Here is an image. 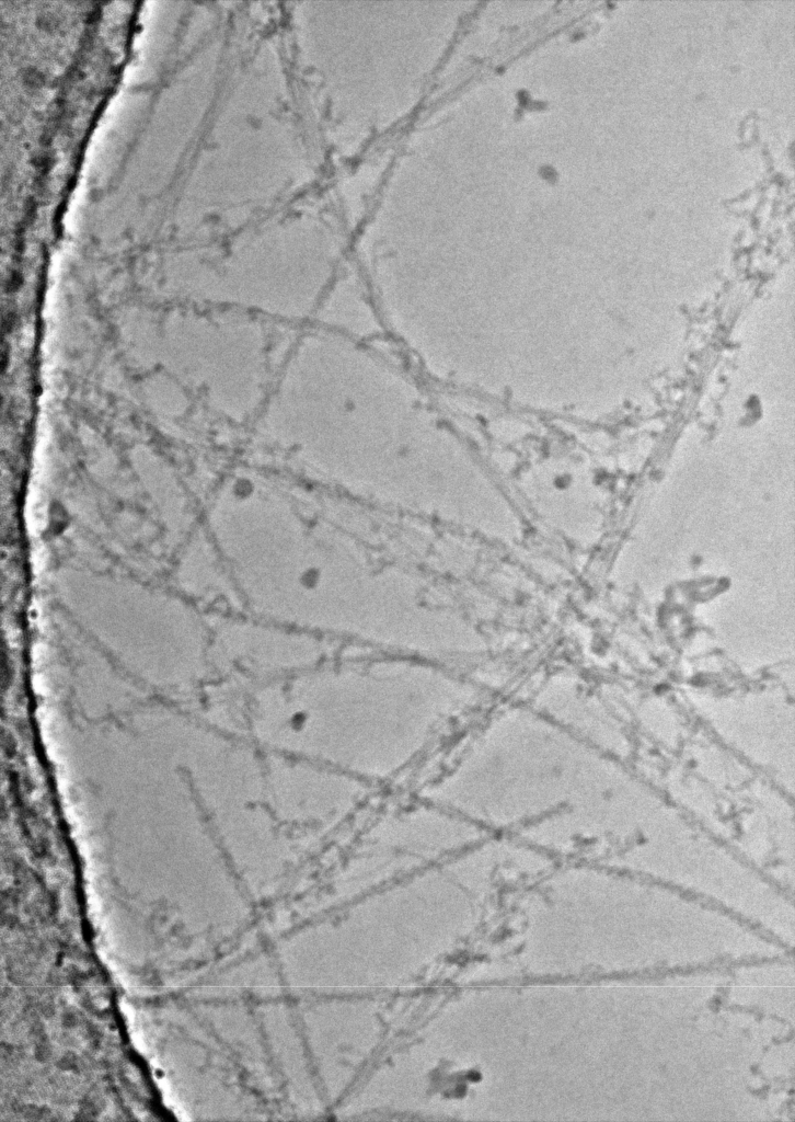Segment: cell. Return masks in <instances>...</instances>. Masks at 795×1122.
Returning a JSON list of instances; mask_svg holds the SVG:
<instances>
[{"mask_svg":"<svg viewBox=\"0 0 795 1122\" xmlns=\"http://www.w3.org/2000/svg\"><path fill=\"white\" fill-rule=\"evenodd\" d=\"M265 781L274 817L281 827L322 828L344 818L366 794L353 776L311 760L266 759Z\"/></svg>","mask_w":795,"mask_h":1122,"instance_id":"4","label":"cell"},{"mask_svg":"<svg viewBox=\"0 0 795 1122\" xmlns=\"http://www.w3.org/2000/svg\"><path fill=\"white\" fill-rule=\"evenodd\" d=\"M226 500L227 541L255 616L412 657L485 650L419 570L376 548L365 505L268 469L237 478Z\"/></svg>","mask_w":795,"mask_h":1122,"instance_id":"1","label":"cell"},{"mask_svg":"<svg viewBox=\"0 0 795 1122\" xmlns=\"http://www.w3.org/2000/svg\"><path fill=\"white\" fill-rule=\"evenodd\" d=\"M474 689L415 659L316 665L266 686L254 729L273 749L385 778L408 764Z\"/></svg>","mask_w":795,"mask_h":1122,"instance_id":"2","label":"cell"},{"mask_svg":"<svg viewBox=\"0 0 795 1122\" xmlns=\"http://www.w3.org/2000/svg\"><path fill=\"white\" fill-rule=\"evenodd\" d=\"M481 826L441 806H415L377 822L359 840L346 874L394 870L428 861L481 842Z\"/></svg>","mask_w":795,"mask_h":1122,"instance_id":"3","label":"cell"}]
</instances>
